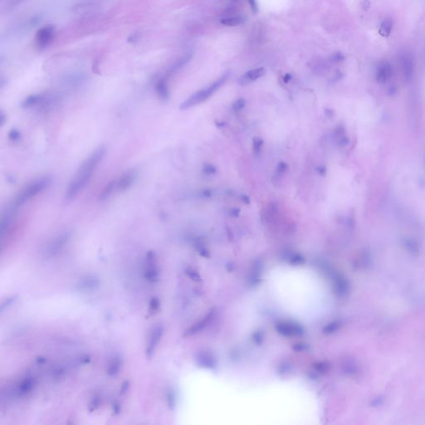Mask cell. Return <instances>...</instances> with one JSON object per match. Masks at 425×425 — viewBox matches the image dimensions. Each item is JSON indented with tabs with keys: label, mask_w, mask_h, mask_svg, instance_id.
Returning <instances> with one entry per match:
<instances>
[{
	"label": "cell",
	"mask_w": 425,
	"mask_h": 425,
	"mask_svg": "<svg viewBox=\"0 0 425 425\" xmlns=\"http://www.w3.org/2000/svg\"><path fill=\"white\" fill-rule=\"evenodd\" d=\"M106 153V148L100 147L92 152L84 162L81 164L78 170L68 184L66 191V200H73L82 191L88 184L92 175L98 168Z\"/></svg>",
	"instance_id": "cell-1"
},
{
	"label": "cell",
	"mask_w": 425,
	"mask_h": 425,
	"mask_svg": "<svg viewBox=\"0 0 425 425\" xmlns=\"http://www.w3.org/2000/svg\"><path fill=\"white\" fill-rule=\"evenodd\" d=\"M51 184V179L49 177H43L40 179H35L34 181L26 185L20 192L18 194L14 202L12 203L11 209L9 211H16L20 207L25 205V203L32 200L37 195L46 190Z\"/></svg>",
	"instance_id": "cell-2"
},
{
	"label": "cell",
	"mask_w": 425,
	"mask_h": 425,
	"mask_svg": "<svg viewBox=\"0 0 425 425\" xmlns=\"http://www.w3.org/2000/svg\"><path fill=\"white\" fill-rule=\"evenodd\" d=\"M227 78V74H225L218 80L214 81L209 87L195 92L193 95L190 96V98L184 100V102L182 103L180 109L181 110H187V109L197 106L199 104L204 102L209 98H211V96L214 95V93L220 89L223 85L225 84Z\"/></svg>",
	"instance_id": "cell-3"
},
{
	"label": "cell",
	"mask_w": 425,
	"mask_h": 425,
	"mask_svg": "<svg viewBox=\"0 0 425 425\" xmlns=\"http://www.w3.org/2000/svg\"><path fill=\"white\" fill-rule=\"evenodd\" d=\"M57 100V96L49 93L37 94L26 98L24 102L25 108H44L51 106Z\"/></svg>",
	"instance_id": "cell-4"
},
{
	"label": "cell",
	"mask_w": 425,
	"mask_h": 425,
	"mask_svg": "<svg viewBox=\"0 0 425 425\" xmlns=\"http://www.w3.org/2000/svg\"><path fill=\"white\" fill-rule=\"evenodd\" d=\"M160 276L156 255L154 252H148L144 263V276L150 282H157Z\"/></svg>",
	"instance_id": "cell-5"
},
{
	"label": "cell",
	"mask_w": 425,
	"mask_h": 425,
	"mask_svg": "<svg viewBox=\"0 0 425 425\" xmlns=\"http://www.w3.org/2000/svg\"><path fill=\"white\" fill-rule=\"evenodd\" d=\"M163 334H164V326L161 324H157L152 328L151 331L150 333L147 348L146 350L148 357H152V355H154L159 342L162 338Z\"/></svg>",
	"instance_id": "cell-6"
},
{
	"label": "cell",
	"mask_w": 425,
	"mask_h": 425,
	"mask_svg": "<svg viewBox=\"0 0 425 425\" xmlns=\"http://www.w3.org/2000/svg\"><path fill=\"white\" fill-rule=\"evenodd\" d=\"M54 27L52 26H45L42 27L36 35V46L38 49H44L49 46L54 36Z\"/></svg>",
	"instance_id": "cell-7"
},
{
	"label": "cell",
	"mask_w": 425,
	"mask_h": 425,
	"mask_svg": "<svg viewBox=\"0 0 425 425\" xmlns=\"http://www.w3.org/2000/svg\"><path fill=\"white\" fill-rule=\"evenodd\" d=\"M136 177L135 171H129L122 174L119 178L114 179L116 192H123L128 190L134 184V182L136 180Z\"/></svg>",
	"instance_id": "cell-8"
},
{
	"label": "cell",
	"mask_w": 425,
	"mask_h": 425,
	"mask_svg": "<svg viewBox=\"0 0 425 425\" xmlns=\"http://www.w3.org/2000/svg\"><path fill=\"white\" fill-rule=\"evenodd\" d=\"M35 387V379L32 376L27 375L25 376L21 381L19 382V384L17 385L15 388V396L20 398L26 397L29 396L31 393L33 392Z\"/></svg>",
	"instance_id": "cell-9"
},
{
	"label": "cell",
	"mask_w": 425,
	"mask_h": 425,
	"mask_svg": "<svg viewBox=\"0 0 425 425\" xmlns=\"http://www.w3.org/2000/svg\"><path fill=\"white\" fill-rule=\"evenodd\" d=\"M266 74V69L264 68H254L248 71L243 74L240 78L238 79V84L241 86H247L251 84L253 81H257Z\"/></svg>",
	"instance_id": "cell-10"
},
{
	"label": "cell",
	"mask_w": 425,
	"mask_h": 425,
	"mask_svg": "<svg viewBox=\"0 0 425 425\" xmlns=\"http://www.w3.org/2000/svg\"><path fill=\"white\" fill-rule=\"evenodd\" d=\"M276 330H278L279 333L287 336H299L303 333V330L300 325L288 322H281L278 323L276 325Z\"/></svg>",
	"instance_id": "cell-11"
},
{
	"label": "cell",
	"mask_w": 425,
	"mask_h": 425,
	"mask_svg": "<svg viewBox=\"0 0 425 425\" xmlns=\"http://www.w3.org/2000/svg\"><path fill=\"white\" fill-rule=\"evenodd\" d=\"M68 238L69 237H68V234H63V235L58 236L57 238H54L47 248V253L50 256H53V255L58 253L64 248L65 244L68 243Z\"/></svg>",
	"instance_id": "cell-12"
},
{
	"label": "cell",
	"mask_w": 425,
	"mask_h": 425,
	"mask_svg": "<svg viewBox=\"0 0 425 425\" xmlns=\"http://www.w3.org/2000/svg\"><path fill=\"white\" fill-rule=\"evenodd\" d=\"M392 67L388 62H382L376 70V80L379 83H385L392 75Z\"/></svg>",
	"instance_id": "cell-13"
},
{
	"label": "cell",
	"mask_w": 425,
	"mask_h": 425,
	"mask_svg": "<svg viewBox=\"0 0 425 425\" xmlns=\"http://www.w3.org/2000/svg\"><path fill=\"white\" fill-rule=\"evenodd\" d=\"M98 286H99V280L96 278L95 276H85L84 278H81L79 281V289L83 292H89L92 290L94 291L96 288H98Z\"/></svg>",
	"instance_id": "cell-14"
},
{
	"label": "cell",
	"mask_w": 425,
	"mask_h": 425,
	"mask_svg": "<svg viewBox=\"0 0 425 425\" xmlns=\"http://www.w3.org/2000/svg\"><path fill=\"white\" fill-rule=\"evenodd\" d=\"M122 360L118 356L111 358V360H109L106 367V373L110 376H115L119 374L120 371L122 370Z\"/></svg>",
	"instance_id": "cell-15"
},
{
	"label": "cell",
	"mask_w": 425,
	"mask_h": 425,
	"mask_svg": "<svg viewBox=\"0 0 425 425\" xmlns=\"http://www.w3.org/2000/svg\"><path fill=\"white\" fill-rule=\"evenodd\" d=\"M401 67L403 70V75L407 79H409L411 77L414 71V64H413V60L409 55H403L401 57Z\"/></svg>",
	"instance_id": "cell-16"
},
{
	"label": "cell",
	"mask_w": 425,
	"mask_h": 425,
	"mask_svg": "<svg viewBox=\"0 0 425 425\" xmlns=\"http://www.w3.org/2000/svg\"><path fill=\"white\" fill-rule=\"evenodd\" d=\"M155 91L157 92L158 96L163 100H166L169 98L168 85L167 81L165 78H160L155 84Z\"/></svg>",
	"instance_id": "cell-17"
},
{
	"label": "cell",
	"mask_w": 425,
	"mask_h": 425,
	"mask_svg": "<svg viewBox=\"0 0 425 425\" xmlns=\"http://www.w3.org/2000/svg\"><path fill=\"white\" fill-rule=\"evenodd\" d=\"M243 22H244V19L239 16L227 17L225 19H221V21H220L223 25L229 26V27L238 26V25H241Z\"/></svg>",
	"instance_id": "cell-18"
},
{
	"label": "cell",
	"mask_w": 425,
	"mask_h": 425,
	"mask_svg": "<svg viewBox=\"0 0 425 425\" xmlns=\"http://www.w3.org/2000/svg\"><path fill=\"white\" fill-rule=\"evenodd\" d=\"M392 22L390 20H385L384 22L382 23L381 26H380V30H379L380 34L385 36V37L390 35L391 29H392Z\"/></svg>",
	"instance_id": "cell-19"
},
{
	"label": "cell",
	"mask_w": 425,
	"mask_h": 425,
	"mask_svg": "<svg viewBox=\"0 0 425 425\" xmlns=\"http://www.w3.org/2000/svg\"><path fill=\"white\" fill-rule=\"evenodd\" d=\"M160 306V301L159 298H152L149 304V312L150 314H155L159 311Z\"/></svg>",
	"instance_id": "cell-20"
},
{
	"label": "cell",
	"mask_w": 425,
	"mask_h": 425,
	"mask_svg": "<svg viewBox=\"0 0 425 425\" xmlns=\"http://www.w3.org/2000/svg\"><path fill=\"white\" fill-rule=\"evenodd\" d=\"M100 398L99 396H94L93 398H92V401H91V403H90L89 409L90 411L93 412L95 411L96 409H98L100 406Z\"/></svg>",
	"instance_id": "cell-21"
},
{
	"label": "cell",
	"mask_w": 425,
	"mask_h": 425,
	"mask_svg": "<svg viewBox=\"0 0 425 425\" xmlns=\"http://www.w3.org/2000/svg\"><path fill=\"white\" fill-rule=\"evenodd\" d=\"M263 140H261L260 138H255L254 140H253V150H254L255 154H260L261 150H262V147H263Z\"/></svg>",
	"instance_id": "cell-22"
},
{
	"label": "cell",
	"mask_w": 425,
	"mask_h": 425,
	"mask_svg": "<svg viewBox=\"0 0 425 425\" xmlns=\"http://www.w3.org/2000/svg\"><path fill=\"white\" fill-rule=\"evenodd\" d=\"M287 168H288V166H287V164H286V163H280V164L277 165V167H276V176H277V177H281V176L283 175L286 173V171H287Z\"/></svg>",
	"instance_id": "cell-23"
},
{
	"label": "cell",
	"mask_w": 425,
	"mask_h": 425,
	"mask_svg": "<svg viewBox=\"0 0 425 425\" xmlns=\"http://www.w3.org/2000/svg\"><path fill=\"white\" fill-rule=\"evenodd\" d=\"M166 400L168 403L169 407H171V409H173L175 406V396L172 390H168L166 393Z\"/></svg>",
	"instance_id": "cell-24"
},
{
	"label": "cell",
	"mask_w": 425,
	"mask_h": 425,
	"mask_svg": "<svg viewBox=\"0 0 425 425\" xmlns=\"http://www.w3.org/2000/svg\"><path fill=\"white\" fill-rule=\"evenodd\" d=\"M245 105H246V101H245V100L240 98V99H238V100H236L235 102L233 103V110H235V111H240V110L244 108Z\"/></svg>",
	"instance_id": "cell-25"
},
{
	"label": "cell",
	"mask_w": 425,
	"mask_h": 425,
	"mask_svg": "<svg viewBox=\"0 0 425 425\" xmlns=\"http://www.w3.org/2000/svg\"><path fill=\"white\" fill-rule=\"evenodd\" d=\"M216 168L212 165H206L203 167V172L207 175H213L216 173Z\"/></svg>",
	"instance_id": "cell-26"
},
{
	"label": "cell",
	"mask_w": 425,
	"mask_h": 425,
	"mask_svg": "<svg viewBox=\"0 0 425 425\" xmlns=\"http://www.w3.org/2000/svg\"><path fill=\"white\" fill-rule=\"evenodd\" d=\"M8 137L13 141H16L20 138V134L17 130H12L8 133Z\"/></svg>",
	"instance_id": "cell-27"
},
{
	"label": "cell",
	"mask_w": 425,
	"mask_h": 425,
	"mask_svg": "<svg viewBox=\"0 0 425 425\" xmlns=\"http://www.w3.org/2000/svg\"><path fill=\"white\" fill-rule=\"evenodd\" d=\"M3 1L5 2V3H4L5 5L4 6H6L7 8H12V7H14V6L17 5L18 3H20L23 0H3Z\"/></svg>",
	"instance_id": "cell-28"
},
{
	"label": "cell",
	"mask_w": 425,
	"mask_h": 425,
	"mask_svg": "<svg viewBox=\"0 0 425 425\" xmlns=\"http://www.w3.org/2000/svg\"><path fill=\"white\" fill-rule=\"evenodd\" d=\"M247 1L250 3V6H251V8H252V11L254 12V13H257V4L256 0H247Z\"/></svg>",
	"instance_id": "cell-29"
},
{
	"label": "cell",
	"mask_w": 425,
	"mask_h": 425,
	"mask_svg": "<svg viewBox=\"0 0 425 425\" xmlns=\"http://www.w3.org/2000/svg\"><path fill=\"white\" fill-rule=\"evenodd\" d=\"M202 195L203 197H210L212 195L211 190H205L202 192Z\"/></svg>",
	"instance_id": "cell-30"
}]
</instances>
